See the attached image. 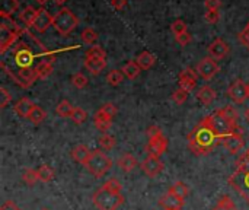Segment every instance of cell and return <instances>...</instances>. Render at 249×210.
I'll return each mask as SVG.
<instances>
[{"label": "cell", "mask_w": 249, "mask_h": 210, "mask_svg": "<svg viewBox=\"0 0 249 210\" xmlns=\"http://www.w3.org/2000/svg\"><path fill=\"white\" fill-rule=\"evenodd\" d=\"M159 206L163 210H181L182 209V206H184V200L168 191L165 196L160 197Z\"/></svg>", "instance_id": "obj_17"}, {"label": "cell", "mask_w": 249, "mask_h": 210, "mask_svg": "<svg viewBox=\"0 0 249 210\" xmlns=\"http://www.w3.org/2000/svg\"><path fill=\"white\" fill-rule=\"evenodd\" d=\"M79 25V19L77 16L67 7H61L55 16H54V22L53 26L54 29L61 35V37H67L70 35Z\"/></svg>", "instance_id": "obj_4"}, {"label": "cell", "mask_w": 249, "mask_h": 210, "mask_svg": "<svg viewBox=\"0 0 249 210\" xmlns=\"http://www.w3.org/2000/svg\"><path fill=\"white\" fill-rule=\"evenodd\" d=\"M22 181H23V183H26L28 186H34L36 181H39V180H38V174H36V171H35V170H32V168H26V170H23V172H22Z\"/></svg>", "instance_id": "obj_38"}, {"label": "cell", "mask_w": 249, "mask_h": 210, "mask_svg": "<svg viewBox=\"0 0 249 210\" xmlns=\"http://www.w3.org/2000/svg\"><path fill=\"white\" fill-rule=\"evenodd\" d=\"M85 69L93 75V76H98L102 73V70L107 67V61L102 60V58H85Z\"/></svg>", "instance_id": "obj_18"}, {"label": "cell", "mask_w": 249, "mask_h": 210, "mask_svg": "<svg viewBox=\"0 0 249 210\" xmlns=\"http://www.w3.org/2000/svg\"><path fill=\"white\" fill-rule=\"evenodd\" d=\"M98 143H99V149L107 152V151H111V149H114V146H115L117 140H115V137H114V136L104 133V134L99 137Z\"/></svg>", "instance_id": "obj_31"}, {"label": "cell", "mask_w": 249, "mask_h": 210, "mask_svg": "<svg viewBox=\"0 0 249 210\" xmlns=\"http://www.w3.org/2000/svg\"><path fill=\"white\" fill-rule=\"evenodd\" d=\"M220 111L223 113V115H225L231 123H233V124H236V126H238L239 114H238L236 108H233V107H225V108H220Z\"/></svg>", "instance_id": "obj_41"}, {"label": "cell", "mask_w": 249, "mask_h": 210, "mask_svg": "<svg viewBox=\"0 0 249 210\" xmlns=\"http://www.w3.org/2000/svg\"><path fill=\"white\" fill-rule=\"evenodd\" d=\"M204 121H206V124H207V126H209L220 139H223L225 136L232 134V133H235V132H239V130H238V126L233 124V123H231V121L223 115V113L220 111V108L216 110L213 114L207 115V117L204 118Z\"/></svg>", "instance_id": "obj_3"}, {"label": "cell", "mask_w": 249, "mask_h": 210, "mask_svg": "<svg viewBox=\"0 0 249 210\" xmlns=\"http://www.w3.org/2000/svg\"><path fill=\"white\" fill-rule=\"evenodd\" d=\"M136 63L140 66L142 70H149V69H152V66L156 63V57H155V54H152V53H149V51H143V53H140V54L137 56Z\"/></svg>", "instance_id": "obj_23"}, {"label": "cell", "mask_w": 249, "mask_h": 210, "mask_svg": "<svg viewBox=\"0 0 249 210\" xmlns=\"http://www.w3.org/2000/svg\"><path fill=\"white\" fill-rule=\"evenodd\" d=\"M142 170L144 171L146 175L149 177H158L162 171H163V164L162 161L158 158V156H153V155H149L142 164H140Z\"/></svg>", "instance_id": "obj_12"}, {"label": "cell", "mask_w": 249, "mask_h": 210, "mask_svg": "<svg viewBox=\"0 0 249 210\" xmlns=\"http://www.w3.org/2000/svg\"><path fill=\"white\" fill-rule=\"evenodd\" d=\"M222 145L229 151V153L235 155L244 148V137L241 132H235L232 134H228L222 139Z\"/></svg>", "instance_id": "obj_14"}, {"label": "cell", "mask_w": 249, "mask_h": 210, "mask_svg": "<svg viewBox=\"0 0 249 210\" xmlns=\"http://www.w3.org/2000/svg\"><path fill=\"white\" fill-rule=\"evenodd\" d=\"M34 107H35V104H34L29 98L23 96V98H20V99L13 105V110H15V113H16L19 117H26V118H28V115H29V113L32 111Z\"/></svg>", "instance_id": "obj_21"}, {"label": "cell", "mask_w": 249, "mask_h": 210, "mask_svg": "<svg viewBox=\"0 0 249 210\" xmlns=\"http://www.w3.org/2000/svg\"><path fill=\"white\" fill-rule=\"evenodd\" d=\"M219 18H220V13H219V10H207L206 13H204V19H206V22L207 23H216L217 20H219Z\"/></svg>", "instance_id": "obj_46"}, {"label": "cell", "mask_w": 249, "mask_h": 210, "mask_svg": "<svg viewBox=\"0 0 249 210\" xmlns=\"http://www.w3.org/2000/svg\"><path fill=\"white\" fill-rule=\"evenodd\" d=\"M13 57H15V63H16V66L19 69H28V67H31L32 63H34V58H35L32 50L26 44H23V42H19L15 47Z\"/></svg>", "instance_id": "obj_7"}, {"label": "cell", "mask_w": 249, "mask_h": 210, "mask_svg": "<svg viewBox=\"0 0 249 210\" xmlns=\"http://www.w3.org/2000/svg\"><path fill=\"white\" fill-rule=\"evenodd\" d=\"M127 4V0H111V6L115 9V10H121L124 9Z\"/></svg>", "instance_id": "obj_53"}, {"label": "cell", "mask_w": 249, "mask_h": 210, "mask_svg": "<svg viewBox=\"0 0 249 210\" xmlns=\"http://www.w3.org/2000/svg\"><path fill=\"white\" fill-rule=\"evenodd\" d=\"M166 149H168V139L163 136V133L149 139V143L146 146V152L149 155H153V156H158V158L160 155H163L166 152Z\"/></svg>", "instance_id": "obj_10"}, {"label": "cell", "mask_w": 249, "mask_h": 210, "mask_svg": "<svg viewBox=\"0 0 249 210\" xmlns=\"http://www.w3.org/2000/svg\"><path fill=\"white\" fill-rule=\"evenodd\" d=\"M10 101H12V95L9 94V91L6 88H0V107L6 108Z\"/></svg>", "instance_id": "obj_45"}, {"label": "cell", "mask_w": 249, "mask_h": 210, "mask_svg": "<svg viewBox=\"0 0 249 210\" xmlns=\"http://www.w3.org/2000/svg\"><path fill=\"white\" fill-rule=\"evenodd\" d=\"M92 202L99 210H117L124 203V196L101 187L93 193Z\"/></svg>", "instance_id": "obj_5"}, {"label": "cell", "mask_w": 249, "mask_h": 210, "mask_svg": "<svg viewBox=\"0 0 249 210\" xmlns=\"http://www.w3.org/2000/svg\"><path fill=\"white\" fill-rule=\"evenodd\" d=\"M187 142H188L190 151L194 155L204 156V155H209L210 152H213L222 143V139L203 120L187 136Z\"/></svg>", "instance_id": "obj_1"}, {"label": "cell", "mask_w": 249, "mask_h": 210, "mask_svg": "<svg viewBox=\"0 0 249 210\" xmlns=\"http://www.w3.org/2000/svg\"><path fill=\"white\" fill-rule=\"evenodd\" d=\"M171 31H172V34H174L175 37H178V35L187 32V23H185L182 19H175V20L171 23Z\"/></svg>", "instance_id": "obj_42"}, {"label": "cell", "mask_w": 249, "mask_h": 210, "mask_svg": "<svg viewBox=\"0 0 249 210\" xmlns=\"http://www.w3.org/2000/svg\"><path fill=\"white\" fill-rule=\"evenodd\" d=\"M55 3H58V4H63V3H66L67 0H54Z\"/></svg>", "instance_id": "obj_55"}, {"label": "cell", "mask_w": 249, "mask_h": 210, "mask_svg": "<svg viewBox=\"0 0 249 210\" xmlns=\"http://www.w3.org/2000/svg\"><path fill=\"white\" fill-rule=\"evenodd\" d=\"M147 137L149 139H152V137H155V136H158V134H160L162 132H160V129L158 127V126H150L149 129H147Z\"/></svg>", "instance_id": "obj_52"}, {"label": "cell", "mask_w": 249, "mask_h": 210, "mask_svg": "<svg viewBox=\"0 0 249 210\" xmlns=\"http://www.w3.org/2000/svg\"><path fill=\"white\" fill-rule=\"evenodd\" d=\"M107 114H109L112 118L117 115V113H118V108H117V105H114L112 102H107V104H104L102 107H101Z\"/></svg>", "instance_id": "obj_48"}, {"label": "cell", "mask_w": 249, "mask_h": 210, "mask_svg": "<svg viewBox=\"0 0 249 210\" xmlns=\"http://www.w3.org/2000/svg\"><path fill=\"white\" fill-rule=\"evenodd\" d=\"M71 83H73V86H74V88H77V89H83V88H86V86H88V77H86L82 72L74 73V75L71 76Z\"/></svg>", "instance_id": "obj_40"}, {"label": "cell", "mask_w": 249, "mask_h": 210, "mask_svg": "<svg viewBox=\"0 0 249 210\" xmlns=\"http://www.w3.org/2000/svg\"><path fill=\"white\" fill-rule=\"evenodd\" d=\"M236 164L238 168L231 175L229 184L249 203V156L244 153Z\"/></svg>", "instance_id": "obj_2"}, {"label": "cell", "mask_w": 249, "mask_h": 210, "mask_svg": "<svg viewBox=\"0 0 249 210\" xmlns=\"http://www.w3.org/2000/svg\"><path fill=\"white\" fill-rule=\"evenodd\" d=\"M123 70V73H124V76L125 77H128V79H136L139 75H140V66L136 63V60L134 61H128V63H125L124 64V67L121 69Z\"/></svg>", "instance_id": "obj_28"}, {"label": "cell", "mask_w": 249, "mask_h": 210, "mask_svg": "<svg viewBox=\"0 0 249 210\" xmlns=\"http://www.w3.org/2000/svg\"><path fill=\"white\" fill-rule=\"evenodd\" d=\"M71 120H73V123L74 124H83L86 120H88V113L83 110V108H80V107H74V110H73V114H71V117H70Z\"/></svg>", "instance_id": "obj_37"}, {"label": "cell", "mask_w": 249, "mask_h": 210, "mask_svg": "<svg viewBox=\"0 0 249 210\" xmlns=\"http://www.w3.org/2000/svg\"><path fill=\"white\" fill-rule=\"evenodd\" d=\"M247 92H248V98H249V82L247 83Z\"/></svg>", "instance_id": "obj_58"}, {"label": "cell", "mask_w": 249, "mask_h": 210, "mask_svg": "<svg viewBox=\"0 0 249 210\" xmlns=\"http://www.w3.org/2000/svg\"><path fill=\"white\" fill-rule=\"evenodd\" d=\"M0 19H1V26H6L7 29H10V31H13V32H18V34H23L25 32V29H22L13 19H12V16H0Z\"/></svg>", "instance_id": "obj_34"}, {"label": "cell", "mask_w": 249, "mask_h": 210, "mask_svg": "<svg viewBox=\"0 0 249 210\" xmlns=\"http://www.w3.org/2000/svg\"><path fill=\"white\" fill-rule=\"evenodd\" d=\"M19 10V0H0V16H12Z\"/></svg>", "instance_id": "obj_25"}, {"label": "cell", "mask_w": 249, "mask_h": 210, "mask_svg": "<svg viewBox=\"0 0 249 210\" xmlns=\"http://www.w3.org/2000/svg\"><path fill=\"white\" fill-rule=\"evenodd\" d=\"M228 96L236 102V104H244L245 99H248V92H247V83L242 79L233 80L229 88H228Z\"/></svg>", "instance_id": "obj_9"}, {"label": "cell", "mask_w": 249, "mask_h": 210, "mask_svg": "<svg viewBox=\"0 0 249 210\" xmlns=\"http://www.w3.org/2000/svg\"><path fill=\"white\" fill-rule=\"evenodd\" d=\"M0 210H20V209L16 206V203H15V202L7 200V202H4V203H3V206L0 208Z\"/></svg>", "instance_id": "obj_54"}, {"label": "cell", "mask_w": 249, "mask_h": 210, "mask_svg": "<svg viewBox=\"0 0 249 210\" xmlns=\"http://www.w3.org/2000/svg\"><path fill=\"white\" fill-rule=\"evenodd\" d=\"M26 32V29H25ZM22 34H18V32H13L10 29H7L6 26H1L0 25V53L4 54L20 37Z\"/></svg>", "instance_id": "obj_13"}, {"label": "cell", "mask_w": 249, "mask_h": 210, "mask_svg": "<svg viewBox=\"0 0 249 210\" xmlns=\"http://www.w3.org/2000/svg\"><path fill=\"white\" fill-rule=\"evenodd\" d=\"M219 70H220V67H219L217 61L212 57H206L197 64V73L204 80H212L219 73Z\"/></svg>", "instance_id": "obj_8"}, {"label": "cell", "mask_w": 249, "mask_h": 210, "mask_svg": "<svg viewBox=\"0 0 249 210\" xmlns=\"http://www.w3.org/2000/svg\"><path fill=\"white\" fill-rule=\"evenodd\" d=\"M124 80V73L123 70H111L108 75H107V82L111 85V86H118L121 82Z\"/></svg>", "instance_id": "obj_35"}, {"label": "cell", "mask_w": 249, "mask_h": 210, "mask_svg": "<svg viewBox=\"0 0 249 210\" xmlns=\"http://www.w3.org/2000/svg\"><path fill=\"white\" fill-rule=\"evenodd\" d=\"M175 39H177V42H178V44H181V45H188V44L193 41V35L187 31V32H184V34H181V35L175 37Z\"/></svg>", "instance_id": "obj_47"}, {"label": "cell", "mask_w": 249, "mask_h": 210, "mask_svg": "<svg viewBox=\"0 0 249 210\" xmlns=\"http://www.w3.org/2000/svg\"><path fill=\"white\" fill-rule=\"evenodd\" d=\"M36 174H38V180L42 181V183H50L54 178V171L48 165H41L36 170Z\"/></svg>", "instance_id": "obj_32"}, {"label": "cell", "mask_w": 249, "mask_h": 210, "mask_svg": "<svg viewBox=\"0 0 249 210\" xmlns=\"http://www.w3.org/2000/svg\"><path fill=\"white\" fill-rule=\"evenodd\" d=\"M90 155H92V151H90L86 145H77V146L73 148V151H71V158H73L76 162L82 164V165H86V162L89 161Z\"/></svg>", "instance_id": "obj_19"}, {"label": "cell", "mask_w": 249, "mask_h": 210, "mask_svg": "<svg viewBox=\"0 0 249 210\" xmlns=\"http://www.w3.org/2000/svg\"><path fill=\"white\" fill-rule=\"evenodd\" d=\"M95 126H96V129H98L99 132H102V133H107V132L111 129V126H112V121H107V123H95Z\"/></svg>", "instance_id": "obj_51"}, {"label": "cell", "mask_w": 249, "mask_h": 210, "mask_svg": "<svg viewBox=\"0 0 249 210\" xmlns=\"http://www.w3.org/2000/svg\"><path fill=\"white\" fill-rule=\"evenodd\" d=\"M42 210H48V209H42Z\"/></svg>", "instance_id": "obj_60"}, {"label": "cell", "mask_w": 249, "mask_h": 210, "mask_svg": "<svg viewBox=\"0 0 249 210\" xmlns=\"http://www.w3.org/2000/svg\"><path fill=\"white\" fill-rule=\"evenodd\" d=\"M213 210H238V208L229 196H223L219 199L217 205L213 208Z\"/></svg>", "instance_id": "obj_33"}, {"label": "cell", "mask_w": 249, "mask_h": 210, "mask_svg": "<svg viewBox=\"0 0 249 210\" xmlns=\"http://www.w3.org/2000/svg\"><path fill=\"white\" fill-rule=\"evenodd\" d=\"M36 1H38V3H39V4H44V3H45V1H47V0H36Z\"/></svg>", "instance_id": "obj_57"}, {"label": "cell", "mask_w": 249, "mask_h": 210, "mask_svg": "<svg viewBox=\"0 0 249 210\" xmlns=\"http://www.w3.org/2000/svg\"><path fill=\"white\" fill-rule=\"evenodd\" d=\"M216 96H217L216 91H214L212 86H209V85L200 88V91H198L197 95H196V98H197L203 105H210V104H213V101L216 99Z\"/></svg>", "instance_id": "obj_20"}, {"label": "cell", "mask_w": 249, "mask_h": 210, "mask_svg": "<svg viewBox=\"0 0 249 210\" xmlns=\"http://www.w3.org/2000/svg\"><path fill=\"white\" fill-rule=\"evenodd\" d=\"M105 57H107V53L99 45L89 47L88 51H86V58H102V60H105Z\"/></svg>", "instance_id": "obj_36"}, {"label": "cell", "mask_w": 249, "mask_h": 210, "mask_svg": "<svg viewBox=\"0 0 249 210\" xmlns=\"http://www.w3.org/2000/svg\"><path fill=\"white\" fill-rule=\"evenodd\" d=\"M118 167L124 171V172H131L136 167H137V159L131 155V153H124L120 159H118Z\"/></svg>", "instance_id": "obj_24"}, {"label": "cell", "mask_w": 249, "mask_h": 210, "mask_svg": "<svg viewBox=\"0 0 249 210\" xmlns=\"http://www.w3.org/2000/svg\"><path fill=\"white\" fill-rule=\"evenodd\" d=\"M209 54L212 58L214 60H223L228 57L229 54V45L226 44V41H223L222 38L214 39L210 45H209Z\"/></svg>", "instance_id": "obj_16"}, {"label": "cell", "mask_w": 249, "mask_h": 210, "mask_svg": "<svg viewBox=\"0 0 249 210\" xmlns=\"http://www.w3.org/2000/svg\"><path fill=\"white\" fill-rule=\"evenodd\" d=\"M85 167L92 175H95L96 178H101L112 168V159L108 155H105L104 151L96 149V151H92V155Z\"/></svg>", "instance_id": "obj_6"}, {"label": "cell", "mask_w": 249, "mask_h": 210, "mask_svg": "<svg viewBox=\"0 0 249 210\" xmlns=\"http://www.w3.org/2000/svg\"><path fill=\"white\" fill-rule=\"evenodd\" d=\"M245 117H247V120H248V121H249V108H248V110H247V113H245Z\"/></svg>", "instance_id": "obj_56"}, {"label": "cell", "mask_w": 249, "mask_h": 210, "mask_svg": "<svg viewBox=\"0 0 249 210\" xmlns=\"http://www.w3.org/2000/svg\"><path fill=\"white\" fill-rule=\"evenodd\" d=\"M98 38H99V35H98V32L93 28H85L83 32H82V39L86 44H90L92 45V44H95L98 41Z\"/></svg>", "instance_id": "obj_39"}, {"label": "cell", "mask_w": 249, "mask_h": 210, "mask_svg": "<svg viewBox=\"0 0 249 210\" xmlns=\"http://www.w3.org/2000/svg\"><path fill=\"white\" fill-rule=\"evenodd\" d=\"M53 22H54V16H51L47 9L39 7L38 9V15H36V18L34 20L32 28H35L38 32H45L53 25Z\"/></svg>", "instance_id": "obj_15"}, {"label": "cell", "mask_w": 249, "mask_h": 210, "mask_svg": "<svg viewBox=\"0 0 249 210\" xmlns=\"http://www.w3.org/2000/svg\"><path fill=\"white\" fill-rule=\"evenodd\" d=\"M204 6L207 10H219L222 6V0H204Z\"/></svg>", "instance_id": "obj_49"}, {"label": "cell", "mask_w": 249, "mask_h": 210, "mask_svg": "<svg viewBox=\"0 0 249 210\" xmlns=\"http://www.w3.org/2000/svg\"><path fill=\"white\" fill-rule=\"evenodd\" d=\"M197 77H198V73L197 70L191 69V67H187L184 69L181 73H179V79H178V85L181 89L187 91L188 94L196 88V82H197Z\"/></svg>", "instance_id": "obj_11"}, {"label": "cell", "mask_w": 249, "mask_h": 210, "mask_svg": "<svg viewBox=\"0 0 249 210\" xmlns=\"http://www.w3.org/2000/svg\"><path fill=\"white\" fill-rule=\"evenodd\" d=\"M34 69H35V72H36L38 79H47V77L53 73V64H50V63L44 61V60H41Z\"/></svg>", "instance_id": "obj_29"}, {"label": "cell", "mask_w": 249, "mask_h": 210, "mask_svg": "<svg viewBox=\"0 0 249 210\" xmlns=\"http://www.w3.org/2000/svg\"><path fill=\"white\" fill-rule=\"evenodd\" d=\"M73 110H74V107H73L69 101L63 99L61 102H58V105H57V108H55V113H57L60 117H63V118H69V117H71Z\"/></svg>", "instance_id": "obj_30"}, {"label": "cell", "mask_w": 249, "mask_h": 210, "mask_svg": "<svg viewBox=\"0 0 249 210\" xmlns=\"http://www.w3.org/2000/svg\"><path fill=\"white\" fill-rule=\"evenodd\" d=\"M169 193H172V194H175L177 197L185 200L187 196H188V193H190V189H188V186H187L185 183L177 181L175 184H172V186L169 187Z\"/></svg>", "instance_id": "obj_26"}, {"label": "cell", "mask_w": 249, "mask_h": 210, "mask_svg": "<svg viewBox=\"0 0 249 210\" xmlns=\"http://www.w3.org/2000/svg\"><path fill=\"white\" fill-rule=\"evenodd\" d=\"M45 118H47V113H45L41 107H38V105H35V107L32 108V111L29 113V115H28V120H29L32 124H35V126L41 124Z\"/></svg>", "instance_id": "obj_27"}, {"label": "cell", "mask_w": 249, "mask_h": 210, "mask_svg": "<svg viewBox=\"0 0 249 210\" xmlns=\"http://www.w3.org/2000/svg\"><path fill=\"white\" fill-rule=\"evenodd\" d=\"M102 187L107 189V190H109V191H112V193H117V194H121V190H123V186H121V183L117 178L108 180Z\"/></svg>", "instance_id": "obj_44"}, {"label": "cell", "mask_w": 249, "mask_h": 210, "mask_svg": "<svg viewBox=\"0 0 249 210\" xmlns=\"http://www.w3.org/2000/svg\"><path fill=\"white\" fill-rule=\"evenodd\" d=\"M239 41L247 47V50H249V23L247 25V28L239 34Z\"/></svg>", "instance_id": "obj_50"}, {"label": "cell", "mask_w": 249, "mask_h": 210, "mask_svg": "<svg viewBox=\"0 0 249 210\" xmlns=\"http://www.w3.org/2000/svg\"><path fill=\"white\" fill-rule=\"evenodd\" d=\"M187 98H188V92L181 88H178L172 92V101L178 105H182L187 101Z\"/></svg>", "instance_id": "obj_43"}, {"label": "cell", "mask_w": 249, "mask_h": 210, "mask_svg": "<svg viewBox=\"0 0 249 210\" xmlns=\"http://www.w3.org/2000/svg\"><path fill=\"white\" fill-rule=\"evenodd\" d=\"M36 15H38V9H35L32 6H26L23 10L19 12V19H20V22H23L25 28H31L34 25Z\"/></svg>", "instance_id": "obj_22"}, {"label": "cell", "mask_w": 249, "mask_h": 210, "mask_svg": "<svg viewBox=\"0 0 249 210\" xmlns=\"http://www.w3.org/2000/svg\"><path fill=\"white\" fill-rule=\"evenodd\" d=\"M245 153H247V155H248V156H249V148H248V151H247V152H245Z\"/></svg>", "instance_id": "obj_59"}]
</instances>
